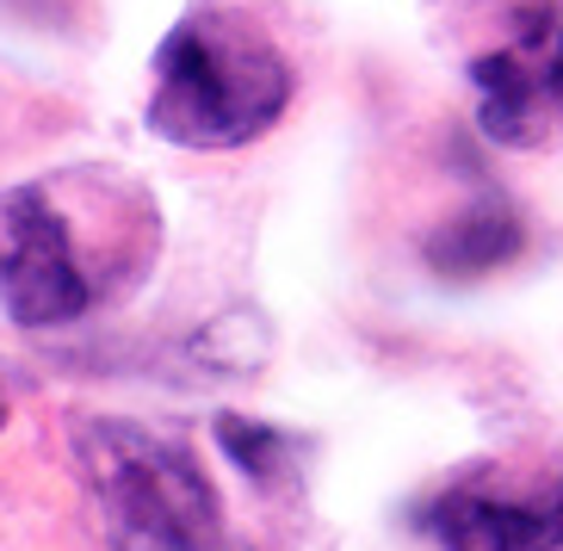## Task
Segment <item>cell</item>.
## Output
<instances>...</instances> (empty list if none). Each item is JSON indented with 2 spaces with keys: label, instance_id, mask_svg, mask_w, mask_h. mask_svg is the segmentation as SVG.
<instances>
[{
  "label": "cell",
  "instance_id": "7a4b0ae2",
  "mask_svg": "<svg viewBox=\"0 0 563 551\" xmlns=\"http://www.w3.org/2000/svg\"><path fill=\"white\" fill-rule=\"evenodd\" d=\"M75 465L106 551H205L217 546V496L199 459L136 421H81Z\"/></svg>",
  "mask_w": 563,
  "mask_h": 551
},
{
  "label": "cell",
  "instance_id": "6da1fadb",
  "mask_svg": "<svg viewBox=\"0 0 563 551\" xmlns=\"http://www.w3.org/2000/svg\"><path fill=\"white\" fill-rule=\"evenodd\" d=\"M285 100L279 44L230 7H192L155 51L150 131L180 150H242L279 124Z\"/></svg>",
  "mask_w": 563,
  "mask_h": 551
},
{
  "label": "cell",
  "instance_id": "ba28073f",
  "mask_svg": "<svg viewBox=\"0 0 563 551\" xmlns=\"http://www.w3.org/2000/svg\"><path fill=\"white\" fill-rule=\"evenodd\" d=\"M0 421H7V390H0Z\"/></svg>",
  "mask_w": 563,
  "mask_h": 551
},
{
  "label": "cell",
  "instance_id": "3957f363",
  "mask_svg": "<svg viewBox=\"0 0 563 551\" xmlns=\"http://www.w3.org/2000/svg\"><path fill=\"white\" fill-rule=\"evenodd\" d=\"M477 124L501 150H539L563 136V0H520L514 37L471 63Z\"/></svg>",
  "mask_w": 563,
  "mask_h": 551
},
{
  "label": "cell",
  "instance_id": "9c48e42d",
  "mask_svg": "<svg viewBox=\"0 0 563 551\" xmlns=\"http://www.w3.org/2000/svg\"><path fill=\"white\" fill-rule=\"evenodd\" d=\"M205 551H230V546H205Z\"/></svg>",
  "mask_w": 563,
  "mask_h": 551
},
{
  "label": "cell",
  "instance_id": "5b68a950",
  "mask_svg": "<svg viewBox=\"0 0 563 551\" xmlns=\"http://www.w3.org/2000/svg\"><path fill=\"white\" fill-rule=\"evenodd\" d=\"M440 551H563V471L551 484L501 489L489 477L446 489L421 508Z\"/></svg>",
  "mask_w": 563,
  "mask_h": 551
},
{
  "label": "cell",
  "instance_id": "277c9868",
  "mask_svg": "<svg viewBox=\"0 0 563 551\" xmlns=\"http://www.w3.org/2000/svg\"><path fill=\"white\" fill-rule=\"evenodd\" d=\"M0 304L19 329H56L93 310V267L44 186L0 192Z\"/></svg>",
  "mask_w": 563,
  "mask_h": 551
},
{
  "label": "cell",
  "instance_id": "8992f818",
  "mask_svg": "<svg viewBox=\"0 0 563 551\" xmlns=\"http://www.w3.org/2000/svg\"><path fill=\"white\" fill-rule=\"evenodd\" d=\"M520 249H527L520 211L508 199H471L428 235V267L440 279H483V273L508 267Z\"/></svg>",
  "mask_w": 563,
  "mask_h": 551
},
{
  "label": "cell",
  "instance_id": "52a82bcc",
  "mask_svg": "<svg viewBox=\"0 0 563 551\" xmlns=\"http://www.w3.org/2000/svg\"><path fill=\"white\" fill-rule=\"evenodd\" d=\"M217 447L230 452L254 484H273V477H285V465H291V440H285L279 428L254 421V416H217Z\"/></svg>",
  "mask_w": 563,
  "mask_h": 551
}]
</instances>
